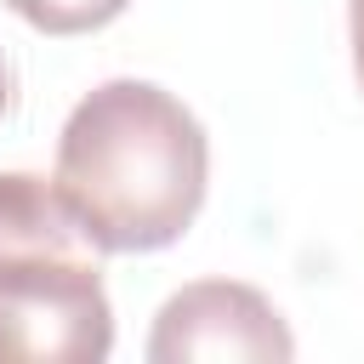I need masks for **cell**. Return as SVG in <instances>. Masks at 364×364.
Returning <instances> with one entry per match:
<instances>
[{
	"label": "cell",
	"instance_id": "6da1fadb",
	"mask_svg": "<svg viewBox=\"0 0 364 364\" xmlns=\"http://www.w3.org/2000/svg\"><path fill=\"white\" fill-rule=\"evenodd\" d=\"M51 182L97 250H165L205 205L210 142L165 85L102 80L63 119Z\"/></svg>",
	"mask_w": 364,
	"mask_h": 364
},
{
	"label": "cell",
	"instance_id": "7a4b0ae2",
	"mask_svg": "<svg viewBox=\"0 0 364 364\" xmlns=\"http://www.w3.org/2000/svg\"><path fill=\"white\" fill-rule=\"evenodd\" d=\"M91 239L0 256V364H102L114 307Z\"/></svg>",
	"mask_w": 364,
	"mask_h": 364
},
{
	"label": "cell",
	"instance_id": "3957f363",
	"mask_svg": "<svg viewBox=\"0 0 364 364\" xmlns=\"http://www.w3.org/2000/svg\"><path fill=\"white\" fill-rule=\"evenodd\" d=\"M290 353L279 307L239 279L182 284L148 336V364H284Z\"/></svg>",
	"mask_w": 364,
	"mask_h": 364
},
{
	"label": "cell",
	"instance_id": "277c9868",
	"mask_svg": "<svg viewBox=\"0 0 364 364\" xmlns=\"http://www.w3.org/2000/svg\"><path fill=\"white\" fill-rule=\"evenodd\" d=\"M0 6L40 34H91V28H108L131 0H0Z\"/></svg>",
	"mask_w": 364,
	"mask_h": 364
},
{
	"label": "cell",
	"instance_id": "5b68a950",
	"mask_svg": "<svg viewBox=\"0 0 364 364\" xmlns=\"http://www.w3.org/2000/svg\"><path fill=\"white\" fill-rule=\"evenodd\" d=\"M347 34H353V74H358V85H364V0L347 6Z\"/></svg>",
	"mask_w": 364,
	"mask_h": 364
},
{
	"label": "cell",
	"instance_id": "8992f818",
	"mask_svg": "<svg viewBox=\"0 0 364 364\" xmlns=\"http://www.w3.org/2000/svg\"><path fill=\"white\" fill-rule=\"evenodd\" d=\"M6 108H11V68H6V51H0V119H6Z\"/></svg>",
	"mask_w": 364,
	"mask_h": 364
}]
</instances>
